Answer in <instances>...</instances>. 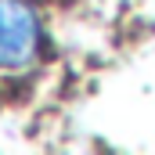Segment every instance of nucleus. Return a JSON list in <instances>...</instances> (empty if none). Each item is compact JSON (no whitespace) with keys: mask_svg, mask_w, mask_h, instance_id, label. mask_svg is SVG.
<instances>
[{"mask_svg":"<svg viewBox=\"0 0 155 155\" xmlns=\"http://www.w3.org/2000/svg\"><path fill=\"white\" fill-rule=\"evenodd\" d=\"M40 54V18L29 0H0V69L15 72Z\"/></svg>","mask_w":155,"mask_h":155,"instance_id":"1","label":"nucleus"}]
</instances>
